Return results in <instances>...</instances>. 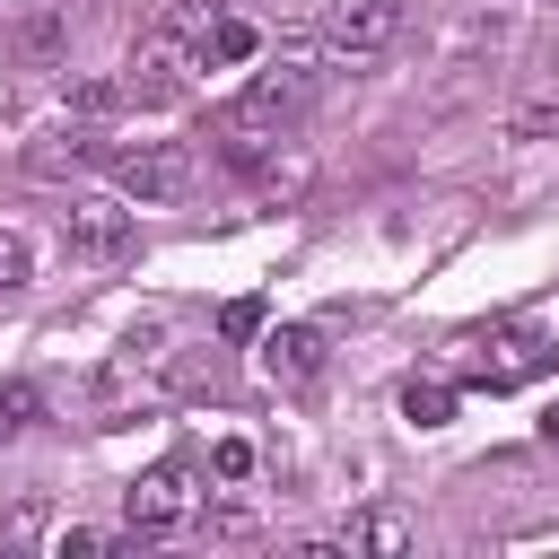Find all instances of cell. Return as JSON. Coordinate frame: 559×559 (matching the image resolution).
<instances>
[{
    "instance_id": "6da1fadb",
    "label": "cell",
    "mask_w": 559,
    "mask_h": 559,
    "mask_svg": "<svg viewBox=\"0 0 559 559\" xmlns=\"http://www.w3.org/2000/svg\"><path fill=\"white\" fill-rule=\"evenodd\" d=\"M314 87H323V52L314 44H280L253 79H245V96L218 114V131H245V140H280L306 105H314Z\"/></svg>"
},
{
    "instance_id": "7a4b0ae2",
    "label": "cell",
    "mask_w": 559,
    "mask_h": 559,
    "mask_svg": "<svg viewBox=\"0 0 559 559\" xmlns=\"http://www.w3.org/2000/svg\"><path fill=\"white\" fill-rule=\"evenodd\" d=\"M105 166H114V192L140 201V210H166V201H183L201 183V148L192 140H140V148H114Z\"/></svg>"
},
{
    "instance_id": "3957f363",
    "label": "cell",
    "mask_w": 559,
    "mask_h": 559,
    "mask_svg": "<svg viewBox=\"0 0 559 559\" xmlns=\"http://www.w3.org/2000/svg\"><path fill=\"white\" fill-rule=\"evenodd\" d=\"M122 515H131V533H183L192 524V472L183 463H157V472H140L131 480V498H122Z\"/></svg>"
},
{
    "instance_id": "277c9868",
    "label": "cell",
    "mask_w": 559,
    "mask_h": 559,
    "mask_svg": "<svg viewBox=\"0 0 559 559\" xmlns=\"http://www.w3.org/2000/svg\"><path fill=\"white\" fill-rule=\"evenodd\" d=\"M61 236H70L79 262H122L131 253V210L122 201H70L61 210Z\"/></svg>"
},
{
    "instance_id": "5b68a950",
    "label": "cell",
    "mask_w": 559,
    "mask_h": 559,
    "mask_svg": "<svg viewBox=\"0 0 559 559\" xmlns=\"http://www.w3.org/2000/svg\"><path fill=\"white\" fill-rule=\"evenodd\" d=\"M550 367V349H542V332H498L472 367H463V384H480V393H515V384H533Z\"/></svg>"
},
{
    "instance_id": "8992f818",
    "label": "cell",
    "mask_w": 559,
    "mask_h": 559,
    "mask_svg": "<svg viewBox=\"0 0 559 559\" xmlns=\"http://www.w3.org/2000/svg\"><path fill=\"white\" fill-rule=\"evenodd\" d=\"M393 26H402V0H332V52H349V61L384 52Z\"/></svg>"
},
{
    "instance_id": "52a82bcc",
    "label": "cell",
    "mask_w": 559,
    "mask_h": 559,
    "mask_svg": "<svg viewBox=\"0 0 559 559\" xmlns=\"http://www.w3.org/2000/svg\"><path fill=\"white\" fill-rule=\"evenodd\" d=\"M262 367H271V384H314V376H323V323H280V332H262Z\"/></svg>"
},
{
    "instance_id": "ba28073f",
    "label": "cell",
    "mask_w": 559,
    "mask_h": 559,
    "mask_svg": "<svg viewBox=\"0 0 559 559\" xmlns=\"http://www.w3.org/2000/svg\"><path fill=\"white\" fill-rule=\"evenodd\" d=\"M114 148L96 140V131H52V140H35L26 148V175H70V166H105Z\"/></svg>"
},
{
    "instance_id": "9c48e42d",
    "label": "cell",
    "mask_w": 559,
    "mask_h": 559,
    "mask_svg": "<svg viewBox=\"0 0 559 559\" xmlns=\"http://www.w3.org/2000/svg\"><path fill=\"white\" fill-rule=\"evenodd\" d=\"M253 52H262V26H253V17H210L201 70H227V61H253Z\"/></svg>"
},
{
    "instance_id": "30bf717a",
    "label": "cell",
    "mask_w": 559,
    "mask_h": 559,
    "mask_svg": "<svg viewBox=\"0 0 559 559\" xmlns=\"http://www.w3.org/2000/svg\"><path fill=\"white\" fill-rule=\"evenodd\" d=\"M402 419H411V428H445V419H454V384H445V376H411V384H402Z\"/></svg>"
},
{
    "instance_id": "8fae6325",
    "label": "cell",
    "mask_w": 559,
    "mask_h": 559,
    "mask_svg": "<svg viewBox=\"0 0 559 559\" xmlns=\"http://www.w3.org/2000/svg\"><path fill=\"white\" fill-rule=\"evenodd\" d=\"M349 550H376V559H402L411 550V515H367V524H349Z\"/></svg>"
},
{
    "instance_id": "7c38bea8",
    "label": "cell",
    "mask_w": 559,
    "mask_h": 559,
    "mask_svg": "<svg viewBox=\"0 0 559 559\" xmlns=\"http://www.w3.org/2000/svg\"><path fill=\"white\" fill-rule=\"evenodd\" d=\"M70 114H79V122L122 114V79H79V87H70Z\"/></svg>"
},
{
    "instance_id": "4fadbf2b",
    "label": "cell",
    "mask_w": 559,
    "mask_h": 559,
    "mask_svg": "<svg viewBox=\"0 0 559 559\" xmlns=\"http://www.w3.org/2000/svg\"><path fill=\"white\" fill-rule=\"evenodd\" d=\"M61 35H70V26L44 9V17H26V26H17V52H26V61H52V52H61Z\"/></svg>"
},
{
    "instance_id": "5bb4252c",
    "label": "cell",
    "mask_w": 559,
    "mask_h": 559,
    "mask_svg": "<svg viewBox=\"0 0 559 559\" xmlns=\"http://www.w3.org/2000/svg\"><path fill=\"white\" fill-rule=\"evenodd\" d=\"M26 280H35V245L17 227H0V288H26Z\"/></svg>"
},
{
    "instance_id": "9a60e30c",
    "label": "cell",
    "mask_w": 559,
    "mask_h": 559,
    "mask_svg": "<svg viewBox=\"0 0 559 559\" xmlns=\"http://www.w3.org/2000/svg\"><path fill=\"white\" fill-rule=\"evenodd\" d=\"M218 332H227V341H262V297H236V306L218 314Z\"/></svg>"
},
{
    "instance_id": "2e32d148",
    "label": "cell",
    "mask_w": 559,
    "mask_h": 559,
    "mask_svg": "<svg viewBox=\"0 0 559 559\" xmlns=\"http://www.w3.org/2000/svg\"><path fill=\"white\" fill-rule=\"evenodd\" d=\"M210 472H218V480H245V472H253V445H245V437H218V445H210Z\"/></svg>"
},
{
    "instance_id": "e0dca14e",
    "label": "cell",
    "mask_w": 559,
    "mask_h": 559,
    "mask_svg": "<svg viewBox=\"0 0 559 559\" xmlns=\"http://www.w3.org/2000/svg\"><path fill=\"white\" fill-rule=\"evenodd\" d=\"M201 524H210V533H218V542H245V533H253V507H210V515H201Z\"/></svg>"
},
{
    "instance_id": "ac0fdd59",
    "label": "cell",
    "mask_w": 559,
    "mask_h": 559,
    "mask_svg": "<svg viewBox=\"0 0 559 559\" xmlns=\"http://www.w3.org/2000/svg\"><path fill=\"white\" fill-rule=\"evenodd\" d=\"M26 419H35V384H9L0 393V428H26Z\"/></svg>"
},
{
    "instance_id": "d6986e66",
    "label": "cell",
    "mask_w": 559,
    "mask_h": 559,
    "mask_svg": "<svg viewBox=\"0 0 559 559\" xmlns=\"http://www.w3.org/2000/svg\"><path fill=\"white\" fill-rule=\"evenodd\" d=\"M96 550H114V533H87V524L61 533V559H96Z\"/></svg>"
},
{
    "instance_id": "ffe728a7",
    "label": "cell",
    "mask_w": 559,
    "mask_h": 559,
    "mask_svg": "<svg viewBox=\"0 0 559 559\" xmlns=\"http://www.w3.org/2000/svg\"><path fill=\"white\" fill-rule=\"evenodd\" d=\"M542 445H559V402H550V411H542Z\"/></svg>"
}]
</instances>
